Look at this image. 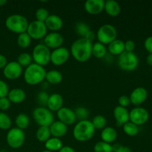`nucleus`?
<instances>
[{"label": "nucleus", "instance_id": "f257e3e1", "mask_svg": "<svg viewBox=\"0 0 152 152\" xmlns=\"http://www.w3.org/2000/svg\"><path fill=\"white\" fill-rule=\"evenodd\" d=\"M92 45L93 43L90 42L86 39H78L71 45V55L77 62H87L92 56Z\"/></svg>", "mask_w": 152, "mask_h": 152}, {"label": "nucleus", "instance_id": "f03ea898", "mask_svg": "<svg viewBox=\"0 0 152 152\" xmlns=\"http://www.w3.org/2000/svg\"><path fill=\"white\" fill-rule=\"evenodd\" d=\"M46 71L45 68L36 63H31L24 71V80L30 86H37L45 79Z\"/></svg>", "mask_w": 152, "mask_h": 152}, {"label": "nucleus", "instance_id": "7ed1b4c3", "mask_svg": "<svg viewBox=\"0 0 152 152\" xmlns=\"http://www.w3.org/2000/svg\"><path fill=\"white\" fill-rule=\"evenodd\" d=\"M95 129L88 120L79 121L73 129V136L79 142H86L94 137Z\"/></svg>", "mask_w": 152, "mask_h": 152}, {"label": "nucleus", "instance_id": "20e7f679", "mask_svg": "<svg viewBox=\"0 0 152 152\" xmlns=\"http://www.w3.org/2000/svg\"><path fill=\"white\" fill-rule=\"evenodd\" d=\"M4 24L10 31L20 34L26 32L29 23L25 16L20 14H12L7 16Z\"/></svg>", "mask_w": 152, "mask_h": 152}, {"label": "nucleus", "instance_id": "39448f33", "mask_svg": "<svg viewBox=\"0 0 152 152\" xmlns=\"http://www.w3.org/2000/svg\"><path fill=\"white\" fill-rule=\"evenodd\" d=\"M117 31L114 25L111 24H105L98 29L96 37L98 42L103 45H109L117 39Z\"/></svg>", "mask_w": 152, "mask_h": 152}, {"label": "nucleus", "instance_id": "423d86ee", "mask_svg": "<svg viewBox=\"0 0 152 152\" xmlns=\"http://www.w3.org/2000/svg\"><path fill=\"white\" fill-rule=\"evenodd\" d=\"M33 118L39 126H49L54 122L52 111L45 107H37L33 111Z\"/></svg>", "mask_w": 152, "mask_h": 152}, {"label": "nucleus", "instance_id": "0eeeda50", "mask_svg": "<svg viewBox=\"0 0 152 152\" xmlns=\"http://www.w3.org/2000/svg\"><path fill=\"white\" fill-rule=\"evenodd\" d=\"M138 63V57L134 52L124 51L118 56V65L123 71H134L137 68Z\"/></svg>", "mask_w": 152, "mask_h": 152}, {"label": "nucleus", "instance_id": "6e6552de", "mask_svg": "<svg viewBox=\"0 0 152 152\" xmlns=\"http://www.w3.org/2000/svg\"><path fill=\"white\" fill-rule=\"evenodd\" d=\"M50 50L44 44H38L34 48L32 51V59L34 63L44 67L50 60Z\"/></svg>", "mask_w": 152, "mask_h": 152}, {"label": "nucleus", "instance_id": "1a4fd4ad", "mask_svg": "<svg viewBox=\"0 0 152 152\" xmlns=\"http://www.w3.org/2000/svg\"><path fill=\"white\" fill-rule=\"evenodd\" d=\"M25 140V134L24 131L16 127L9 129L6 136L7 145L12 148H20L24 144Z\"/></svg>", "mask_w": 152, "mask_h": 152}, {"label": "nucleus", "instance_id": "9d476101", "mask_svg": "<svg viewBox=\"0 0 152 152\" xmlns=\"http://www.w3.org/2000/svg\"><path fill=\"white\" fill-rule=\"evenodd\" d=\"M47 31L48 29L45 22L35 20L28 24L26 32L31 39L37 40L45 38V37L47 35Z\"/></svg>", "mask_w": 152, "mask_h": 152}, {"label": "nucleus", "instance_id": "9b49d317", "mask_svg": "<svg viewBox=\"0 0 152 152\" xmlns=\"http://www.w3.org/2000/svg\"><path fill=\"white\" fill-rule=\"evenodd\" d=\"M149 118V114L145 108L136 107L129 112V120L136 126H141L146 123Z\"/></svg>", "mask_w": 152, "mask_h": 152}, {"label": "nucleus", "instance_id": "f8f14e48", "mask_svg": "<svg viewBox=\"0 0 152 152\" xmlns=\"http://www.w3.org/2000/svg\"><path fill=\"white\" fill-rule=\"evenodd\" d=\"M70 56V51L68 48L65 47H60L54 49L50 53V60L56 66H60L68 61Z\"/></svg>", "mask_w": 152, "mask_h": 152}, {"label": "nucleus", "instance_id": "ddd939ff", "mask_svg": "<svg viewBox=\"0 0 152 152\" xmlns=\"http://www.w3.org/2000/svg\"><path fill=\"white\" fill-rule=\"evenodd\" d=\"M22 74V68L16 61L7 62L3 68V74L7 80H14L20 77Z\"/></svg>", "mask_w": 152, "mask_h": 152}, {"label": "nucleus", "instance_id": "4468645a", "mask_svg": "<svg viewBox=\"0 0 152 152\" xmlns=\"http://www.w3.org/2000/svg\"><path fill=\"white\" fill-rule=\"evenodd\" d=\"M63 42V37L62 34L58 32L50 33L47 34L44 38L45 45L47 46L49 49H53V50L62 47Z\"/></svg>", "mask_w": 152, "mask_h": 152}, {"label": "nucleus", "instance_id": "2eb2a0df", "mask_svg": "<svg viewBox=\"0 0 152 152\" xmlns=\"http://www.w3.org/2000/svg\"><path fill=\"white\" fill-rule=\"evenodd\" d=\"M57 117L59 121L62 122L66 126L74 124L77 120L74 111L67 107H62L57 111Z\"/></svg>", "mask_w": 152, "mask_h": 152}, {"label": "nucleus", "instance_id": "dca6fc26", "mask_svg": "<svg viewBox=\"0 0 152 152\" xmlns=\"http://www.w3.org/2000/svg\"><path fill=\"white\" fill-rule=\"evenodd\" d=\"M148 97V91L143 87H137L134 89L131 93L130 101L131 103L134 105H140L143 103Z\"/></svg>", "mask_w": 152, "mask_h": 152}, {"label": "nucleus", "instance_id": "f3484780", "mask_svg": "<svg viewBox=\"0 0 152 152\" xmlns=\"http://www.w3.org/2000/svg\"><path fill=\"white\" fill-rule=\"evenodd\" d=\"M104 5L103 0H88L85 2L84 8L89 14L97 15L104 10Z\"/></svg>", "mask_w": 152, "mask_h": 152}, {"label": "nucleus", "instance_id": "a211bd4d", "mask_svg": "<svg viewBox=\"0 0 152 152\" xmlns=\"http://www.w3.org/2000/svg\"><path fill=\"white\" fill-rule=\"evenodd\" d=\"M114 117L117 126H123L129 121V111L124 107L117 105L114 109Z\"/></svg>", "mask_w": 152, "mask_h": 152}, {"label": "nucleus", "instance_id": "6ab92c4d", "mask_svg": "<svg viewBox=\"0 0 152 152\" xmlns=\"http://www.w3.org/2000/svg\"><path fill=\"white\" fill-rule=\"evenodd\" d=\"M63 97L59 94L55 93L49 95L48 100L47 102V107L50 111L57 112L60 108L63 107Z\"/></svg>", "mask_w": 152, "mask_h": 152}, {"label": "nucleus", "instance_id": "aec40b11", "mask_svg": "<svg viewBox=\"0 0 152 152\" xmlns=\"http://www.w3.org/2000/svg\"><path fill=\"white\" fill-rule=\"evenodd\" d=\"M49 129H50V135L52 137L60 139V137L66 134L68 132V126L58 120V121L53 122L49 126Z\"/></svg>", "mask_w": 152, "mask_h": 152}, {"label": "nucleus", "instance_id": "412c9836", "mask_svg": "<svg viewBox=\"0 0 152 152\" xmlns=\"http://www.w3.org/2000/svg\"><path fill=\"white\" fill-rule=\"evenodd\" d=\"M45 24L47 29L50 30L53 32H57L62 28L63 22L60 16L58 15L52 14L49 15L48 17L45 21Z\"/></svg>", "mask_w": 152, "mask_h": 152}, {"label": "nucleus", "instance_id": "4be33fe9", "mask_svg": "<svg viewBox=\"0 0 152 152\" xmlns=\"http://www.w3.org/2000/svg\"><path fill=\"white\" fill-rule=\"evenodd\" d=\"M7 97L10 100V103L19 104L24 102L26 98V94L25 91L22 90V88H15L9 91Z\"/></svg>", "mask_w": 152, "mask_h": 152}, {"label": "nucleus", "instance_id": "5701e85b", "mask_svg": "<svg viewBox=\"0 0 152 152\" xmlns=\"http://www.w3.org/2000/svg\"><path fill=\"white\" fill-rule=\"evenodd\" d=\"M104 10L110 16L115 17L120 13V5L117 1L114 0H107L105 1Z\"/></svg>", "mask_w": 152, "mask_h": 152}, {"label": "nucleus", "instance_id": "b1692460", "mask_svg": "<svg viewBox=\"0 0 152 152\" xmlns=\"http://www.w3.org/2000/svg\"><path fill=\"white\" fill-rule=\"evenodd\" d=\"M117 137V132L114 128L105 127L101 132V139L103 142L111 144L114 142Z\"/></svg>", "mask_w": 152, "mask_h": 152}, {"label": "nucleus", "instance_id": "393cba45", "mask_svg": "<svg viewBox=\"0 0 152 152\" xmlns=\"http://www.w3.org/2000/svg\"><path fill=\"white\" fill-rule=\"evenodd\" d=\"M108 45L109 53L113 56H120L122 53L125 51L124 42L122 41L121 39H117Z\"/></svg>", "mask_w": 152, "mask_h": 152}, {"label": "nucleus", "instance_id": "a878e982", "mask_svg": "<svg viewBox=\"0 0 152 152\" xmlns=\"http://www.w3.org/2000/svg\"><path fill=\"white\" fill-rule=\"evenodd\" d=\"M45 146L46 150H48V151L54 152L59 151L63 145H62V140L59 138L52 137L45 142Z\"/></svg>", "mask_w": 152, "mask_h": 152}, {"label": "nucleus", "instance_id": "bb28decb", "mask_svg": "<svg viewBox=\"0 0 152 152\" xmlns=\"http://www.w3.org/2000/svg\"><path fill=\"white\" fill-rule=\"evenodd\" d=\"M46 81L51 85H57L62 82V75L59 71L56 70H50L46 72L45 79Z\"/></svg>", "mask_w": 152, "mask_h": 152}, {"label": "nucleus", "instance_id": "cd10ccee", "mask_svg": "<svg viewBox=\"0 0 152 152\" xmlns=\"http://www.w3.org/2000/svg\"><path fill=\"white\" fill-rule=\"evenodd\" d=\"M107 54V49L105 45L102 43L95 42L92 45V55L97 59L104 58Z\"/></svg>", "mask_w": 152, "mask_h": 152}, {"label": "nucleus", "instance_id": "c85d7f7f", "mask_svg": "<svg viewBox=\"0 0 152 152\" xmlns=\"http://www.w3.org/2000/svg\"><path fill=\"white\" fill-rule=\"evenodd\" d=\"M15 123L16 125V128H18V129H21V130L26 129L30 124L29 117L27 114L21 113L16 116Z\"/></svg>", "mask_w": 152, "mask_h": 152}, {"label": "nucleus", "instance_id": "c756f323", "mask_svg": "<svg viewBox=\"0 0 152 152\" xmlns=\"http://www.w3.org/2000/svg\"><path fill=\"white\" fill-rule=\"evenodd\" d=\"M50 132L48 126H39L37 129L36 137L39 142H45L50 137Z\"/></svg>", "mask_w": 152, "mask_h": 152}, {"label": "nucleus", "instance_id": "7c9ffc66", "mask_svg": "<svg viewBox=\"0 0 152 152\" xmlns=\"http://www.w3.org/2000/svg\"><path fill=\"white\" fill-rule=\"evenodd\" d=\"M31 39H32L30 37L28 33H22V34H19V36H18L17 44L19 47H20L21 48H27L31 45Z\"/></svg>", "mask_w": 152, "mask_h": 152}, {"label": "nucleus", "instance_id": "2f4dec72", "mask_svg": "<svg viewBox=\"0 0 152 152\" xmlns=\"http://www.w3.org/2000/svg\"><path fill=\"white\" fill-rule=\"evenodd\" d=\"M123 129L125 134L130 137L136 136L138 134V132H139L138 126H136L135 124H134V123H132V122L130 121H129L128 123H126V124L123 125Z\"/></svg>", "mask_w": 152, "mask_h": 152}, {"label": "nucleus", "instance_id": "473e14b6", "mask_svg": "<svg viewBox=\"0 0 152 152\" xmlns=\"http://www.w3.org/2000/svg\"><path fill=\"white\" fill-rule=\"evenodd\" d=\"M32 56L28 53H22L19 55L16 62L19 64L22 68H27L32 62Z\"/></svg>", "mask_w": 152, "mask_h": 152}, {"label": "nucleus", "instance_id": "72a5a7b5", "mask_svg": "<svg viewBox=\"0 0 152 152\" xmlns=\"http://www.w3.org/2000/svg\"><path fill=\"white\" fill-rule=\"evenodd\" d=\"M89 31H90V27L86 22H78L76 24L75 32L77 33V35L81 37V38H83Z\"/></svg>", "mask_w": 152, "mask_h": 152}, {"label": "nucleus", "instance_id": "f704fd0d", "mask_svg": "<svg viewBox=\"0 0 152 152\" xmlns=\"http://www.w3.org/2000/svg\"><path fill=\"white\" fill-rule=\"evenodd\" d=\"M12 122L10 117L4 112H0V129L9 130L11 127Z\"/></svg>", "mask_w": 152, "mask_h": 152}, {"label": "nucleus", "instance_id": "c9c22d12", "mask_svg": "<svg viewBox=\"0 0 152 152\" xmlns=\"http://www.w3.org/2000/svg\"><path fill=\"white\" fill-rule=\"evenodd\" d=\"M106 123V119L102 115L95 116L93 120H91V123L94 127L95 130L96 129H103L104 128H105Z\"/></svg>", "mask_w": 152, "mask_h": 152}, {"label": "nucleus", "instance_id": "e433bc0d", "mask_svg": "<svg viewBox=\"0 0 152 152\" xmlns=\"http://www.w3.org/2000/svg\"><path fill=\"white\" fill-rule=\"evenodd\" d=\"M94 152H113L112 145L103 141L96 142L94 147Z\"/></svg>", "mask_w": 152, "mask_h": 152}, {"label": "nucleus", "instance_id": "4c0bfd02", "mask_svg": "<svg viewBox=\"0 0 152 152\" xmlns=\"http://www.w3.org/2000/svg\"><path fill=\"white\" fill-rule=\"evenodd\" d=\"M74 113H75L76 119L78 120L79 121L88 120V118L89 117L88 110L83 106H80L76 108V110L74 111Z\"/></svg>", "mask_w": 152, "mask_h": 152}, {"label": "nucleus", "instance_id": "58836bf2", "mask_svg": "<svg viewBox=\"0 0 152 152\" xmlns=\"http://www.w3.org/2000/svg\"><path fill=\"white\" fill-rule=\"evenodd\" d=\"M48 11L47 9L44 8V7H40V8L37 9L36 11L35 16H36V20L39 21V22H45L48 17Z\"/></svg>", "mask_w": 152, "mask_h": 152}, {"label": "nucleus", "instance_id": "ea45409f", "mask_svg": "<svg viewBox=\"0 0 152 152\" xmlns=\"http://www.w3.org/2000/svg\"><path fill=\"white\" fill-rule=\"evenodd\" d=\"M49 95L46 91H41L38 94L37 96V101L38 103L41 105L42 107L47 106V102L48 100Z\"/></svg>", "mask_w": 152, "mask_h": 152}, {"label": "nucleus", "instance_id": "a19ab883", "mask_svg": "<svg viewBox=\"0 0 152 152\" xmlns=\"http://www.w3.org/2000/svg\"><path fill=\"white\" fill-rule=\"evenodd\" d=\"M9 92L8 86L5 82L0 80V98L6 97Z\"/></svg>", "mask_w": 152, "mask_h": 152}, {"label": "nucleus", "instance_id": "79ce46f5", "mask_svg": "<svg viewBox=\"0 0 152 152\" xmlns=\"http://www.w3.org/2000/svg\"><path fill=\"white\" fill-rule=\"evenodd\" d=\"M118 103L120 106L126 108V107H128L131 104L130 98L127 95H122V96L119 97Z\"/></svg>", "mask_w": 152, "mask_h": 152}, {"label": "nucleus", "instance_id": "37998d69", "mask_svg": "<svg viewBox=\"0 0 152 152\" xmlns=\"http://www.w3.org/2000/svg\"><path fill=\"white\" fill-rule=\"evenodd\" d=\"M113 152H132V150L129 147L124 146V145H121V144H114L112 145Z\"/></svg>", "mask_w": 152, "mask_h": 152}, {"label": "nucleus", "instance_id": "c03bdc74", "mask_svg": "<svg viewBox=\"0 0 152 152\" xmlns=\"http://www.w3.org/2000/svg\"><path fill=\"white\" fill-rule=\"evenodd\" d=\"M10 107V102L8 98L2 97L0 98V110L1 111H7Z\"/></svg>", "mask_w": 152, "mask_h": 152}, {"label": "nucleus", "instance_id": "a18cd8bd", "mask_svg": "<svg viewBox=\"0 0 152 152\" xmlns=\"http://www.w3.org/2000/svg\"><path fill=\"white\" fill-rule=\"evenodd\" d=\"M125 51L133 52L135 49V43L133 40H127L124 42Z\"/></svg>", "mask_w": 152, "mask_h": 152}, {"label": "nucleus", "instance_id": "49530a36", "mask_svg": "<svg viewBox=\"0 0 152 152\" xmlns=\"http://www.w3.org/2000/svg\"><path fill=\"white\" fill-rule=\"evenodd\" d=\"M144 47L149 53H152V37H149L144 42Z\"/></svg>", "mask_w": 152, "mask_h": 152}, {"label": "nucleus", "instance_id": "de8ad7c7", "mask_svg": "<svg viewBox=\"0 0 152 152\" xmlns=\"http://www.w3.org/2000/svg\"><path fill=\"white\" fill-rule=\"evenodd\" d=\"M83 38L86 39V40H88V41L90 42H92L95 39V38H96V34H95V33L94 32V31L90 30V31L86 34V36H85Z\"/></svg>", "mask_w": 152, "mask_h": 152}, {"label": "nucleus", "instance_id": "09e8293b", "mask_svg": "<svg viewBox=\"0 0 152 152\" xmlns=\"http://www.w3.org/2000/svg\"><path fill=\"white\" fill-rule=\"evenodd\" d=\"M7 64V58L2 54H0V69L1 68H4Z\"/></svg>", "mask_w": 152, "mask_h": 152}, {"label": "nucleus", "instance_id": "8fccbe9b", "mask_svg": "<svg viewBox=\"0 0 152 152\" xmlns=\"http://www.w3.org/2000/svg\"><path fill=\"white\" fill-rule=\"evenodd\" d=\"M59 152H76V151L71 147L65 145V146H62Z\"/></svg>", "mask_w": 152, "mask_h": 152}, {"label": "nucleus", "instance_id": "3c124183", "mask_svg": "<svg viewBox=\"0 0 152 152\" xmlns=\"http://www.w3.org/2000/svg\"><path fill=\"white\" fill-rule=\"evenodd\" d=\"M146 62L147 63H148V65L152 66V53H149V54L147 56Z\"/></svg>", "mask_w": 152, "mask_h": 152}, {"label": "nucleus", "instance_id": "603ef678", "mask_svg": "<svg viewBox=\"0 0 152 152\" xmlns=\"http://www.w3.org/2000/svg\"><path fill=\"white\" fill-rule=\"evenodd\" d=\"M7 3V1L6 0H0V7L3 6L4 4H5Z\"/></svg>", "mask_w": 152, "mask_h": 152}, {"label": "nucleus", "instance_id": "864d4df0", "mask_svg": "<svg viewBox=\"0 0 152 152\" xmlns=\"http://www.w3.org/2000/svg\"><path fill=\"white\" fill-rule=\"evenodd\" d=\"M42 152H52V151H48V150H45V151H43Z\"/></svg>", "mask_w": 152, "mask_h": 152}]
</instances>
